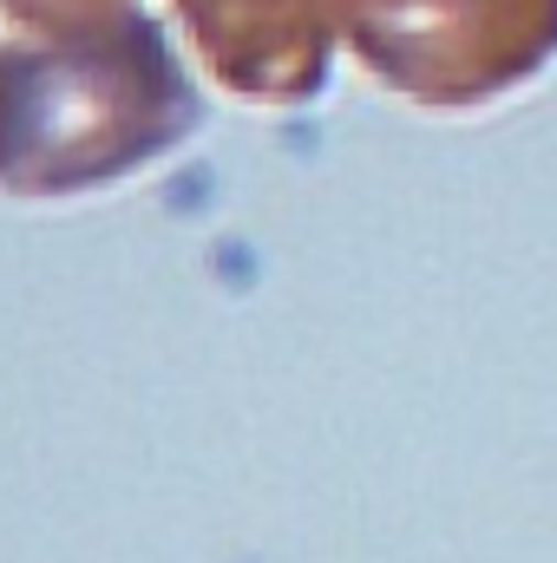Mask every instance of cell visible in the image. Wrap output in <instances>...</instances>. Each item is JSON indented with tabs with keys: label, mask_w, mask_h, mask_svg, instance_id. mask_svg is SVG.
Masks as SVG:
<instances>
[{
	"label": "cell",
	"mask_w": 557,
	"mask_h": 563,
	"mask_svg": "<svg viewBox=\"0 0 557 563\" xmlns=\"http://www.w3.org/2000/svg\"><path fill=\"white\" fill-rule=\"evenodd\" d=\"M132 0H0V13L26 33H59V26H79V20H99V13H119Z\"/></svg>",
	"instance_id": "2"
},
{
	"label": "cell",
	"mask_w": 557,
	"mask_h": 563,
	"mask_svg": "<svg viewBox=\"0 0 557 563\" xmlns=\"http://www.w3.org/2000/svg\"><path fill=\"white\" fill-rule=\"evenodd\" d=\"M190 125L197 99L139 7L0 46V190L13 197L106 190Z\"/></svg>",
	"instance_id": "1"
}]
</instances>
